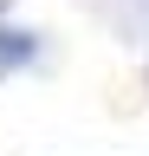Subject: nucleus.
Listing matches in <instances>:
<instances>
[]
</instances>
